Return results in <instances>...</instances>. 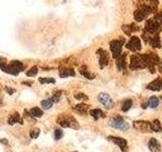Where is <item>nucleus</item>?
Wrapping results in <instances>:
<instances>
[{
  "instance_id": "1",
  "label": "nucleus",
  "mask_w": 162,
  "mask_h": 152,
  "mask_svg": "<svg viewBox=\"0 0 162 152\" xmlns=\"http://www.w3.org/2000/svg\"><path fill=\"white\" fill-rule=\"evenodd\" d=\"M148 67V54H135L131 57L130 69L138 70Z\"/></svg>"
},
{
  "instance_id": "2",
  "label": "nucleus",
  "mask_w": 162,
  "mask_h": 152,
  "mask_svg": "<svg viewBox=\"0 0 162 152\" xmlns=\"http://www.w3.org/2000/svg\"><path fill=\"white\" fill-rule=\"evenodd\" d=\"M156 10V7L152 6V5H147V4H142L140 5L138 8L135 10L134 12V18L136 21H142L145 19L150 13L154 12Z\"/></svg>"
},
{
  "instance_id": "3",
  "label": "nucleus",
  "mask_w": 162,
  "mask_h": 152,
  "mask_svg": "<svg viewBox=\"0 0 162 152\" xmlns=\"http://www.w3.org/2000/svg\"><path fill=\"white\" fill-rule=\"evenodd\" d=\"M57 123L63 128H71V129H79V124L75 119L70 115H60L57 119Z\"/></svg>"
},
{
  "instance_id": "4",
  "label": "nucleus",
  "mask_w": 162,
  "mask_h": 152,
  "mask_svg": "<svg viewBox=\"0 0 162 152\" xmlns=\"http://www.w3.org/2000/svg\"><path fill=\"white\" fill-rule=\"evenodd\" d=\"M108 124H110V126L111 128L121 130V131H128V130L130 129L129 123H127L121 116L113 117V118L110 120Z\"/></svg>"
},
{
  "instance_id": "5",
  "label": "nucleus",
  "mask_w": 162,
  "mask_h": 152,
  "mask_svg": "<svg viewBox=\"0 0 162 152\" xmlns=\"http://www.w3.org/2000/svg\"><path fill=\"white\" fill-rule=\"evenodd\" d=\"M126 42V40L124 38H119V40H113L110 43V51L113 53V58L118 59L119 56L122 55V50H123V46Z\"/></svg>"
},
{
  "instance_id": "6",
  "label": "nucleus",
  "mask_w": 162,
  "mask_h": 152,
  "mask_svg": "<svg viewBox=\"0 0 162 152\" xmlns=\"http://www.w3.org/2000/svg\"><path fill=\"white\" fill-rule=\"evenodd\" d=\"M161 31V25H159L158 22H156L154 19H148L147 22H146L145 25V31L147 34H152V36H155V34H158Z\"/></svg>"
},
{
  "instance_id": "7",
  "label": "nucleus",
  "mask_w": 162,
  "mask_h": 152,
  "mask_svg": "<svg viewBox=\"0 0 162 152\" xmlns=\"http://www.w3.org/2000/svg\"><path fill=\"white\" fill-rule=\"evenodd\" d=\"M108 139L111 141L113 143H115L116 145H118L119 149H121L123 152H128L129 148H128V141L124 138L121 137H116V136H108Z\"/></svg>"
},
{
  "instance_id": "8",
  "label": "nucleus",
  "mask_w": 162,
  "mask_h": 152,
  "mask_svg": "<svg viewBox=\"0 0 162 152\" xmlns=\"http://www.w3.org/2000/svg\"><path fill=\"white\" fill-rule=\"evenodd\" d=\"M97 100L105 109H108V110H110V109H111L113 106V100H111L110 95L108 94V93H105V92L99 93L98 97H97Z\"/></svg>"
},
{
  "instance_id": "9",
  "label": "nucleus",
  "mask_w": 162,
  "mask_h": 152,
  "mask_svg": "<svg viewBox=\"0 0 162 152\" xmlns=\"http://www.w3.org/2000/svg\"><path fill=\"white\" fill-rule=\"evenodd\" d=\"M127 49L132 51V52H138L141 50V40L138 37H132L126 45Z\"/></svg>"
},
{
  "instance_id": "10",
  "label": "nucleus",
  "mask_w": 162,
  "mask_h": 152,
  "mask_svg": "<svg viewBox=\"0 0 162 152\" xmlns=\"http://www.w3.org/2000/svg\"><path fill=\"white\" fill-rule=\"evenodd\" d=\"M96 54L98 55V57H99V61H98V62H99V67L103 69L105 66H108V52L103 49H98L96 51Z\"/></svg>"
},
{
  "instance_id": "11",
  "label": "nucleus",
  "mask_w": 162,
  "mask_h": 152,
  "mask_svg": "<svg viewBox=\"0 0 162 152\" xmlns=\"http://www.w3.org/2000/svg\"><path fill=\"white\" fill-rule=\"evenodd\" d=\"M134 128L140 132H149L151 130V123L148 121H135Z\"/></svg>"
},
{
  "instance_id": "12",
  "label": "nucleus",
  "mask_w": 162,
  "mask_h": 152,
  "mask_svg": "<svg viewBox=\"0 0 162 152\" xmlns=\"http://www.w3.org/2000/svg\"><path fill=\"white\" fill-rule=\"evenodd\" d=\"M147 88L152 90V91H159V90H161L162 89V78L159 77V78H156L155 80L150 82V83L147 85Z\"/></svg>"
},
{
  "instance_id": "13",
  "label": "nucleus",
  "mask_w": 162,
  "mask_h": 152,
  "mask_svg": "<svg viewBox=\"0 0 162 152\" xmlns=\"http://www.w3.org/2000/svg\"><path fill=\"white\" fill-rule=\"evenodd\" d=\"M148 147H149L150 151L151 152H159L161 150V146H160V143L157 139L155 138H151L148 142Z\"/></svg>"
},
{
  "instance_id": "14",
  "label": "nucleus",
  "mask_w": 162,
  "mask_h": 152,
  "mask_svg": "<svg viewBox=\"0 0 162 152\" xmlns=\"http://www.w3.org/2000/svg\"><path fill=\"white\" fill-rule=\"evenodd\" d=\"M59 75L61 78H65V77H69V76H75V71L72 68L61 67L59 69Z\"/></svg>"
},
{
  "instance_id": "15",
  "label": "nucleus",
  "mask_w": 162,
  "mask_h": 152,
  "mask_svg": "<svg viewBox=\"0 0 162 152\" xmlns=\"http://www.w3.org/2000/svg\"><path fill=\"white\" fill-rule=\"evenodd\" d=\"M122 30H123L126 34H128V36H131L132 33H134V31H138L140 30V28L138 26L136 23H131V25H125L122 26Z\"/></svg>"
},
{
  "instance_id": "16",
  "label": "nucleus",
  "mask_w": 162,
  "mask_h": 152,
  "mask_svg": "<svg viewBox=\"0 0 162 152\" xmlns=\"http://www.w3.org/2000/svg\"><path fill=\"white\" fill-rule=\"evenodd\" d=\"M126 56L127 54L126 53H124V54H122L119 57L116 59V66H118V69L119 71H123L126 69L127 67V64H126Z\"/></svg>"
},
{
  "instance_id": "17",
  "label": "nucleus",
  "mask_w": 162,
  "mask_h": 152,
  "mask_svg": "<svg viewBox=\"0 0 162 152\" xmlns=\"http://www.w3.org/2000/svg\"><path fill=\"white\" fill-rule=\"evenodd\" d=\"M79 72H80L81 75H83L84 77H86L87 79H89V80H92V79H94L95 75L94 74H92L91 72L88 71V69H87V67L85 65L81 66L80 68H79Z\"/></svg>"
},
{
  "instance_id": "18",
  "label": "nucleus",
  "mask_w": 162,
  "mask_h": 152,
  "mask_svg": "<svg viewBox=\"0 0 162 152\" xmlns=\"http://www.w3.org/2000/svg\"><path fill=\"white\" fill-rule=\"evenodd\" d=\"M90 115H91V117L95 120V121H97V120H99V119H102V118H105V113H103L102 110H99V109L91 110L90 111Z\"/></svg>"
},
{
  "instance_id": "19",
  "label": "nucleus",
  "mask_w": 162,
  "mask_h": 152,
  "mask_svg": "<svg viewBox=\"0 0 162 152\" xmlns=\"http://www.w3.org/2000/svg\"><path fill=\"white\" fill-rule=\"evenodd\" d=\"M15 123H19V124H22L23 123L22 119L20 118V116L18 113H14L12 116H10L9 119H8V124L9 125H14Z\"/></svg>"
},
{
  "instance_id": "20",
  "label": "nucleus",
  "mask_w": 162,
  "mask_h": 152,
  "mask_svg": "<svg viewBox=\"0 0 162 152\" xmlns=\"http://www.w3.org/2000/svg\"><path fill=\"white\" fill-rule=\"evenodd\" d=\"M149 44H150L153 48H155V49H157V48H160L161 42H160V38H159L158 34H155V36H151V39H150V41H149Z\"/></svg>"
},
{
  "instance_id": "21",
  "label": "nucleus",
  "mask_w": 162,
  "mask_h": 152,
  "mask_svg": "<svg viewBox=\"0 0 162 152\" xmlns=\"http://www.w3.org/2000/svg\"><path fill=\"white\" fill-rule=\"evenodd\" d=\"M151 131L153 132H161L162 131V127H161V123L159 120H154V121L151 123Z\"/></svg>"
},
{
  "instance_id": "22",
  "label": "nucleus",
  "mask_w": 162,
  "mask_h": 152,
  "mask_svg": "<svg viewBox=\"0 0 162 152\" xmlns=\"http://www.w3.org/2000/svg\"><path fill=\"white\" fill-rule=\"evenodd\" d=\"M10 65H11L12 67L15 69V70H17L18 72L23 71V69H25V66H23V64L20 62V61H17V60L11 61V62H10Z\"/></svg>"
},
{
  "instance_id": "23",
  "label": "nucleus",
  "mask_w": 162,
  "mask_h": 152,
  "mask_svg": "<svg viewBox=\"0 0 162 152\" xmlns=\"http://www.w3.org/2000/svg\"><path fill=\"white\" fill-rule=\"evenodd\" d=\"M74 109L81 114H86L85 112H87V110L89 109V106L86 105V103H78L77 106H75V108Z\"/></svg>"
},
{
  "instance_id": "24",
  "label": "nucleus",
  "mask_w": 162,
  "mask_h": 152,
  "mask_svg": "<svg viewBox=\"0 0 162 152\" xmlns=\"http://www.w3.org/2000/svg\"><path fill=\"white\" fill-rule=\"evenodd\" d=\"M159 105V100L157 97H151L149 98V101H148V106L152 109H156Z\"/></svg>"
},
{
  "instance_id": "25",
  "label": "nucleus",
  "mask_w": 162,
  "mask_h": 152,
  "mask_svg": "<svg viewBox=\"0 0 162 152\" xmlns=\"http://www.w3.org/2000/svg\"><path fill=\"white\" fill-rule=\"evenodd\" d=\"M53 103H54V101H53L51 98H49V100H45L41 103L42 106H43L44 110H49V109L52 108Z\"/></svg>"
},
{
  "instance_id": "26",
  "label": "nucleus",
  "mask_w": 162,
  "mask_h": 152,
  "mask_svg": "<svg viewBox=\"0 0 162 152\" xmlns=\"http://www.w3.org/2000/svg\"><path fill=\"white\" fill-rule=\"evenodd\" d=\"M30 113H31V115H33L34 117H36V118L42 117V116H43V114H44V113H43V111H42L40 108H37V106H36V108H33V109H31V110L30 111Z\"/></svg>"
},
{
  "instance_id": "27",
  "label": "nucleus",
  "mask_w": 162,
  "mask_h": 152,
  "mask_svg": "<svg viewBox=\"0 0 162 152\" xmlns=\"http://www.w3.org/2000/svg\"><path fill=\"white\" fill-rule=\"evenodd\" d=\"M132 105H133L132 100H127L124 103L123 108H122V111H123V112H128L130 109L132 108Z\"/></svg>"
},
{
  "instance_id": "28",
  "label": "nucleus",
  "mask_w": 162,
  "mask_h": 152,
  "mask_svg": "<svg viewBox=\"0 0 162 152\" xmlns=\"http://www.w3.org/2000/svg\"><path fill=\"white\" fill-rule=\"evenodd\" d=\"M39 69L37 66H34V67H31L30 70H28V72H26V76H28V77H34V76H36L37 74H38V71Z\"/></svg>"
},
{
  "instance_id": "29",
  "label": "nucleus",
  "mask_w": 162,
  "mask_h": 152,
  "mask_svg": "<svg viewBox=\"0 0 162 152\" xmlns=\"http://www.w3.org/2000/svg\"><path fill=\"white\" fill-rule=\"evenodd\" d=\"M61 97H62V91H61V90H58V91L54 92V94H53L51 100L54 101V103H58V101L61 100Z\"/></svg>"
},
{
  "instance_id": "30",
  "label": "nucleus",
  "mask_w": 162,
  "mask_h": 152,
  "mask_svg": "<svg viewBox=\"0 0 162 152\" xmlns=\"http://www.w3.org/2000/svg\"><path fill=\"white\" fill-rule=\"evenodd\" d=\"M40 129L39 128H33V130L31 131L30 135H31V138H33V139H36V138H38V136L40 135Z\"/></svg>"
},
{
  "instance_id": "31",
  "label": "nucleus",
  "mask_w": 162,
  "mask_h": 152,
  "mask_svg": "<svg viewBox=\"0 0 162 152\" xmlns=\"http://www.w3.org/2000/svg\"><path fill=\"white\" fill-rule=\"evenodd\" d=\"M39 81L40 83L42 84H45V83H55V79L54 78H44V77H41L39 78Z\"/></svg>"
},
{
  "instance_id": "32",
  "label": "nucleus",
  "mask_w": 162,
  "mask_h": 152,
  "mask_svg": "<svg viewBox=\"0 0 162 152\" xmlns=\"http://www.w3.org/2000/svg\"><path fill=\"white\" fill-rule=\"evenodd\" d=\"M23 115H25V118L26 120H28L30 122H34V123L36 122V120H34V116H33V115H31L28 111L25 110V113H23Z\"/></svg>"
},
{
  "instance_id": "33",
  "label": "nucleus",
  "mask_w": 162,
  "mask_h": 152,
  "mask_svg": "<svg viewBox=\"0 0 162 152\" xmlns=\"http://www.w3.org/2000/svg\"><path fill=\"white\" fill-rule=\"evenodd\" d=\"M63 130L62 129H56L55 130V139L56 140H60L63 137Z\"/></svg>"
},
{
  "instance_id": "34",
  "label": "nucleus",
  "mask_w": 162,
  "mask_h": 152,
  "mask_svg": "<svg viewBox=\"0 0 162 152\" xmlns=\"http://www.w3.org/2000/svg\"><path fill=\"white\" fill-rule=\"evenodd\" d=\"M74 97L78 100H88V97H87L86 94H84V93H77V94L74 95Z\"/></svg>"
},
{
  "instance_id": "35",
  "label": "nucleus",
  "mask_w": 162,
  "mask_h": 152,
  "mask_svg": "<svg viewBox=\"0 0 162 152\" xmlns=\"http://www.w3.org/2000/svg\"><path fill=\"white\" fill-rule=\"evenodd\" d=\"M154 20L156 21V22H158L159 25H162V11L159 12V13H156L155 16L153 18Z\"/></svg>"
},
{
  "instance_id": "36",
  "label": "nucleus",
  "mask_w": 162,
  "mask_h": 152,
  "mask_svg": "<svg viewBox=\"0 0 162 152\" xmlns=\"http://www.w3.org/2000/svg\"><path fill=\"white\" fill-rule=\"evenodd\" d=\"M4 89H5V91H6L8 94H13V93L15 92V89H12V88H10V87H8V86H5L4 87Z\"/></svg>"
},
{
  "instance_id": "37",
  "label": "nucleus",
  "mask_w": 162,
  "mask_h": 152,
  "mask_svg": "<svg viewBox=\"0 0 162 152\" xmlns=\"http://www.w3.org/2000/svg\"><path fill=\"white\" fill-rule=\"evenodd\" d=\"M146 1H149L150 2V5H152V6L156 7L157 8V0H146Z\"/></svg>"
},
{
  "instance_id": "38",
  "label": "nucleus",
  "mask_w": 162,
  "mask_h": 152,
  "mask_svg": "<svg viewBox=\"0 0 162 152\" xmlns=\"http://www.w3.org/2000/svg\"><path fill=\"white\" fill-rule=\"evenodd\" d=\"M158 69H159V71H160L161 73H162V62H161L160 64H159V66H158Z\"/></svg>"
},
{
  "instance_id": "39",
  "label": "nucleus",
  "mask_w": 162,
  "mask_h": 152,
  "mask_svg": "<svg viewBox=\"0 0 162 152\" xmlns=\"http://www.w3.org/2000/svg\"><path fill=\"white\" fill-rule=\"evenodd\" d=\"M1 142H2V143H5V144H8V142H7V141L5 140V139H2V140H1Z\"/></svg>"
},
{
  "instance_id": "40",
  "label": "nucleus",
  "mask_w": 162,
  "mask_h": 152,
  "mask_svg": "<svg viewBox=\"0 0 162 152\" xmlns=\"http://www.w3.org/2000/svg\"><path fill=\"white\" fill-rule=\"evenodd\" d=\"M2 90V86H1V84H0V91Z\"/></svg>"
},
{
  "instance_id": "41",
  "label": "nucleus",
  "mask_w": 162,
  "mask_h": 152,
  "mask_svg": "<svg viewBox=\"0 0 162 152\" xmlns=\"http://www.w3.org/2000/svg\"><path fill=\"white\" fill-rule=\"evenodd\" d=\"M161 100H162V95H161Z\"/></svg>"
},
{
  "instance_id": "42",
  "label": "nucleus",
  "mask_w": 162,
  "mask_h": 152,
  "mask_svg": "<svg viewBox=\"0 0 162 152\" xmlns=\"http://www.w3.org/2000/svg\"><path fill=\"white\" fill-rule=\"evenodd\" d=\"M74 152H77V151H74Z\"/></svg>"
}]
</instances>
